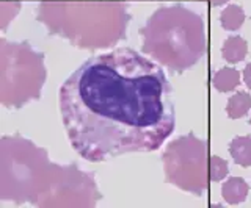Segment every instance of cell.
I'll return each mask as SVG.
<instances>
[{"label": "cell", "instance_id": "8992f818", "mask_svg": "<svg viewBox=\"0 0 251 208\" xmlns=\"http://www.w3.org/2000/svg\"><path fill=\"white\" fill-rule=\"evenodd\" d=\"M229 153L232 160L239 166H251V138L250 136H235L229 144Z\"/></svg>", "mask_w": 251, "mask_h": 208}, {"label": "cell", "instance_id": "3957f363", "mask_svg": "<svg viewBox=\"0 0 251 208\" xmlns=\"http://www.w3.org/2000/svg\"><path fill=\"white\" fill-rule=\"evenodd\" d=\"M209 146L193 133L180 136L168 144L163 165L168 180L175 187L202 196L209 188Z\"/></svg>", "mask_w": 251, "mask_h": 208}, {"label": "cell", "instance_id": "52a82bcc", "mask_svg": "<svg viewBox=\"0 0 251 208\" xmlns=\"http://www.w3.org/2000/svg\"><path fill=\"white\" fill-rule=\"evenodd\" d=\"M240 72L234 67H222L214 75V86L220 92H231L239 86Z\"/></svg>", "mask_w": 251, "mask_h": 208}, {"label": "cell", "instance_id": "6da1fadb", "mask_svg": "<svg viewBox=\"0 0 251 208\" xmlns=\"http://www.w3.org/2000/svg\"><path fill=\"white\" fill-rule=\"evenodd\" d=\"M73 149L88 161L157 150L176 125L163 69L132 49L93 57L60 89Z\"/></svg>", "mask_w": 251, "mask_h": 208}, {"label": "cell", "instance_id": "ba28073f", "mask_svg": "<svg viewBox=\"0 0 251 208\" xmlns=\"http://www.w3.org/2000/svg\"><path fill=\"white\" fill-rule=\"evenodd\" d=\"M250 108H251V96L245 91H239L227 100L226 113L231 119H239L245 116L250 111Z\"/></svg>", "mask_w": 251, "mask_h": 208}, {"label": "cell", "instance_id": "4fadbf2b", "mask_svg": "<svg viewBox=\"0 0 251 208\" xmlns=\"http://www.w3.org/2000/svg\"><path fill=\"white\" fill-rule=\"evenodd\" d=\"M250 125H251V118H250Z\"/></svg>", "mask_w": 251, "mask_h": 208}, {"label": "cell", "instance_id": "277c9868", "mask_svg": "<svg viewBox=\"0 0 251 208\" xmlns=\"http://www.w3.org/2000/svg\"><path fill=\"white\" fill-rule=\"evenodd\" d=\"M250 187L242 177H231L227 179L222 187V196L229 205H237L245 202L248 196Z\"/></svg>", "mask_w": 251, "mask_h": 208}, {"label": "cell", "instance_id": "7a4b0ae2", "mask_svg": "<svg viewBox=\"0 0 251 208\" xmlns=\"http://www.w3.org/2000/svg\"><path fill=\"white\" fill-rule=\"evenodd\" d=\"M204 21L182 5L163 6L143 28V52L173 69L184 72L206 53Z\"/></svg>", "mask_w": 251, "mask_h": 208}, {"label": "cell", "instance_id": "7c38bea8", "mask_svg": "<svg viewBox=\"0 0 251 208\" xmlns=\"http://www.w3.org/2000/svg\"><path fill=\"white\" fill-rule=\"evenodd\" d=\"M209 2L214 5V6H222V5H225V3H227L229 0H209Z\"/></svg>", "mask_w": 251, "mask_h": 208}, {"label": "cell", "instance_id": "8fae6325", "mask_svg": "<svg viewBox=\"0 0 251 208\" xmlns=\"http://www.w3.org/2000/svg\"><path fill=\"white\" fill-rule=\"evenodd\" d=\"M243 80H245L247 86L251 89V63H248L245 69H243Z\"/></svg>", "mask_w": 251, "mask_h": 208}, {"label": "cell", "instance_id": "9c48e42d", "mask_svg": "<svg viewBox=\"0 0 251 208\" xmlns=\"http://www.w3.org/2000/svg\"><path fill=\"white\" fill-rule=\"evenodd\" d=\"M220 22H222V27L227 30V32H235L245 22V11L239 5H229L220 14Z\"/></svg>", "mask_w": 251, "mask_h": 208}, {"label": "cell", "instance_id": "5b68a950", "mask_svg": "<svg viewBox=\"0 0 251 208\" xmlns=\"http://www.w3.org/2000/svg\"><path fill=\"white\" fill-rule=\"evenodd\" d=\"M222 53L227 63H231V64L240 63V61L245 60L248 53V44L242 36H229L223 42Z\"/></svg>", "mask_w": 251, "mask_h": 208}, {"label": "cell", "instance_id": "30bf717a", "mask_svg": "<svg viewBox=\"0 0 251 208\" xmlns=\"http://www.w3.org/2000/svg\"><path fill=\"white\" fill-rule=\"evenodd\" d=\"M229 172V166H227V161L220 158L217 155H212L209 160V177L210 182H220L223 180L225 177Z\"/></svg>", "mask_w": 251, "mask_h": 208}]
</instances>
